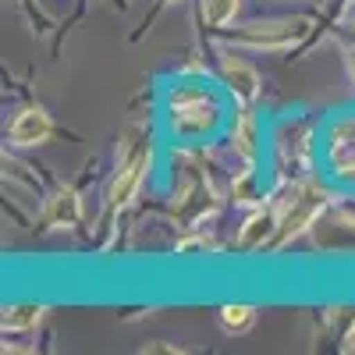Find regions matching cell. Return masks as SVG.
I'll return each instance as SVG.
<instances>
[{
	"mask_svg": "<svg viewBox=\"0 0 355 355\" xmlns=\"http://www.w3.org/2000/svg\"><path fill=\"white\" fill-rule=\"evenodd\" d=\"M231 96L227 89L210 82V75L199 78H174L164 96H160V121L167 139L182 142V146H202V142H217L227 135L231 125Z\"/></svg>",
	"mask_w": 355,
	"mask_h": 355,
	"instance_id": "cell-1",
	"label": "cell"
},
{
	"mask_svg": "<svg viewBox=\"0 0 355 355\" xmlns=\"http://www.w3.org/2000/svg\"><path fill=\"white\" fill-rule=\"evenodd\" d=\"M270 164H274V182L281 189L316 178L320 167V125L302 114H291L274 125L270 132Z\"/></svg>",
	"mask_w": 355,
	"mask_h": 355,
	"instance_id": "cell-2",
	"label": "cell"
},
{
	"mask_svg": "<svg viewBox=\"0 0 355 355\" xmlns=\"http://www.w3.org/2000/svg\"><path fill=\"white\" fill-rule=\"evenodd\" d=\"M153 167V139L150 128L142 121H132L121 132V146H117V167L107 185V214H121L132 206V199L139 196L146 174Z\"/></svg>",
	"mask_w": 355,
	"mask_h": 355,
	"instance_id": "cell-3",
	"label": "cell"
},
{
	"mask_svg": "<svg viewBox=\"0 0 355 355\" xmlns=\"http://www.w3.org/2000/svg\"><path fill=\"white\" fill-rule=\"evenodd\" d=\"M320 171L327 185L355 192V110H338L320 125Z\"/></svg>",
	"mask_w": 355,
	"mask_h": 355,
	"instance_id": "cell-4",
	"label": "cell"
},
{
	"mask_svg": "<svg viewBox=\"0 0 355 355\" xmlns=\"http://www.w3.org/2000/svg\"><path fill=\"white\" fill-rule=\"evenodd\" d=\"M331 202L327 185H320L316 178H306V182H295L284 189V199L277 202V231L270 245H288L299 234H306Z\"/></svg>",
	"mask_w": 355,
	"mask_h": 355,
	"instance_id": "cell-5",
	"label": "cell"
},
{
	"mask_svg": "<svg viewBox=\"0 0 355 355\" xmlns=\"http://www.w3.org/2000/svg\"><path fill=\"white\" fill-rule=\"evenodd\" d=\"M309 33V18H274V21H249L227 33V43L252 53H284Z\"/></svg>",
	"mask_w": 355,
	"mask_h": 355,
	"instance_id": "cell-6",
	"label": "cell"
},
{
	"mask_svg": "<svg viewBox=\"0 0 355 355\" xmlns=\"http://www.w3.org/2000/svg\"><path fill=\"white\" fill-rule=\"evenodd\" d=\"M227 153L231 164L239 167L234 171V185L239 182H256V171L263 160V125L252 107H239L231 114L227 125Z\"/></svg>",
	"mask_w": 355,
	"mask_h": 355,
	"instance_id": "cell-7",
	"label": "cell"
},
{
	"mask_svg": "<svg viewBox=\"0 0 355 355\" xmlns=\"http://www.w3.org/2000/svg\"><path fill=\"white\" fill-rule=\"evenodd\" d=\"M217 82L227 89V96L234 100V107H256L263 96V75L256 71V64L249 57L239 53V46H217Z\"/></svg>",
	"mask_w": 355,
	"mask_h": 355,
	"instance_id": "cell-8",
	"label": "cell"
},
{
	"mask_svg": "<svg viewBox=\"0 0 355 355\" xmlns=\"http://www.w3.org/2000/svg\"><path fill=\"white\" fill-rule=\"evenodd\" d=\"M53 135H57V125L46 114V107L40 103L21 107L8 125V146H15V150H36V146H46Z\"/></svg>",
	"mask_w": 355,
	"mask_h": 355,
	"instance_id": "cell-9",
	"label": "cell"
},
{
	"mask_svg": "<svg viewBox=\"0 0 355 355\" xmlns=\"http://www.w3.org/2000/svg\"><path fill=\"white\" fill-rule=\"evenodd\" d=\"M40 224L46 231H75L82 224V192L71 185H57L43 199V217Z\"/></svg>",
	"mask_w": 355,
	"mask_h": 355,
	"instance_id": "cell-10",
	"label": "cell"
},
{
	"mask_svg": "<svg viewBox=\"0 0 355 355\" xmlns=\"http://www.w3.org/2000/svg\"><path fill=\"white\" fill-rule=\"evenodd\" d=\"M43 316H46V306L40 302H15V306H4L0 327H4V334H21V331H33Z\"/></svg>",
	"mask_w": 355,
	"mask_h": 355,
	"instance_id": "cell-11",
	"label": "cell"
},
{
	"mask_svg": "<svg viewBox=\"0 0 355 355\" xmlns=\"http://www.w3.org/2000/svg\"><path fill=\"white\" fill-rule=\"evenodd\" d=\"M256 306H245V302H227L217 309V323H220V331L224 334H249L256 327Z\"/></svg>",
	"mask_w": 355,
	"mask_h": 355,
	"instance_id": "cell-12",
	"label": "cell"
},
{
	"mask_svg": "<svg viewBox=\"0 0 355 355\" xmlns=\"http://www.w3.org/2000/svg\"><path fill=\"white\" fill-rule=\"evenodd\" d=\"M242 11V0H199V18L206 28H227Z\"/></svg>",
	"mask_w": 355,
	"mask_h": 355,
	"instance_id": "cell-13",
	"label": "cell"
},
{
	"mask_svg": "<svg viewBox=\"0 0 355 355\" xmlns=\"http://www.w3.org/2000/svg\"><path fill=\"white\" fill-rule=\"evenodd\" d=\"M338 50H341V64H345V75L355 89V28H341L338 33Z\"/></svg>",
	"mask_w": 355,
	"mask_h": 355,
	"instance_id": "cell-14",
	"label": "cell"
},
{
	"mask_svg": "<svg viewBox=\"0 0 355 355\" xmlns=\"http://www.w3.org/2000/svg\"><path fill=\"white\" fill-rule=\"evenodd\" d=\"M171 4H178V0H157V11L160 8H171Z\"/></svg>",
	"mask_w": 355,
	"mask_h": 355,
	"instance_id": "cell-15",
	"label": "cell"
},
{
	"mask_svg": "<svg viewBox=\"0 0 355 355\" xmlns=\"http://www.w3.org/2000/svg\"><path fill=\"white\" fill-rule=\"evenodd\" d=\"M110 4H121V8H125V0H110Z\"/></svg>",
	"mask_w": 355,
	"mask_h": 355,
	"instance_id": "cell-16",
	"label": "cell"
},
{
	"mask_svg": "<svg viewBox=\"0 0 355 355\" xmlns=\"http://www.w3.org/2000/svg\"><path fill=\"white\" fill-rule=\"evenodd\" d=\"M18 4H28V0H18Z\"/></svg>",
	"mask_w": 355,
	"mask_h": 355,
	"instance_id": "cell-17",
	"label": "cell"
}]
</instances>
